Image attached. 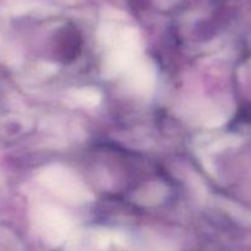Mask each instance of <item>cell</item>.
<instances>
[{
  "label": "cell",
  "mask_w": 251,
  "mask_h": 251,
  "mask_svg": "<svg viewBox=\"0 0 251 251\" xmlns=\"http://www.w3.org/2000/svg\"><path fill=\"white\" fill-rule=\"evenodd\" d=\"M41 180L56 196L74 203L86 202L91 199L90 191L81 179L69 168L50 166L41 174Z\"/></svg>",
  "instance_id": "cell-1"
},
{
  "label": "cell",
  "mask_w": 251,
  "mask_h": 251,
  "mask_svg": "<svg viewBox=\"0 0 251 251\" xmlns=\"http://www.w3.org/2000/svg\"><path fill=\"white\" fill-rule=\"evenodd\" d=\"M39 226L47 239L56 244L70 234L73 222L61 210L48 206L39 212Z\"/></svg>",
  "instance_id": "cell-2"
},
{
  "label": "cell",
  "mask_w": 251,
  "mask_h": 251,
  "mask_svg": "<svg viewBox=\"0 0 251 251\" xmlns=\"http://www.w3.org/2000/svg\"><path fill=\"white\" fill-rule=\"evenodd\" d=\"M127 85L136 93H149L154 85V70L145 60H137L126 73Z\"/></svg>",
  "instance_id": "cell-3"
},
{
  "label": "cell",
  "mask_w": 251,
  "mask_h": 251,
  "mask_svg": "<svg viewBox=\"0 0 251 251\" xmlns=\"http://www.w3.org/2000/svg\"><path fill=\"white\" fill-rule=\"evenodd\" d=\"M73 98L80 104L92 107V105L98 104L100 100V95L98 91L93 90V88H82V90L75 91Z\"/></svg>",
  "instance_id": "cell-4"
}]
</instances>
